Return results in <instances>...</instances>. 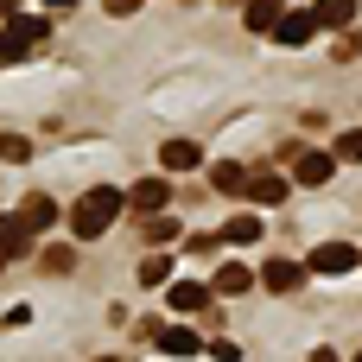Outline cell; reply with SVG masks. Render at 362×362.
<instances>
[{"label":"cell","instance_id":"obj_1","mask_svg":"<svg viewBox=\"0 0 362 362\" xmlns=\"http://www.w3.org/2000/svg\"><path fill=\"white\" fill-rule=\"evenodd\" d=\"M121 210H127V191L95 185V191H83V197H76V210H70V235H76V242H95L102 229H115V223H121Z\"/></svg>","mask_w":362,"mask_h":362},{"label":"cell","instance_id":"obj_2","mask_svg":"<svg viewBox=\"0 0 362 362\" xmlns=\"http://www.w3.org/2000/svg\"><path fill=\"white\" fill-rule=\"evenodd\" d=\"M362 255L350 248V242H325V248H312L305 255V274H325V280H337V274H350Z\"/></svg>","mask_w":362,"mask_h":362},{"label":"cell","instance_id":"obj_3","mask_svg":"<svg viewBox=\"0 0 362 362\" xmlns=\"http://www.w3.org/2000/svg\"><path fill=\"white\" fill-rule=\"evenodd\" d=\"M331 172H337V153H312V146H305V153H293V185L318 191V185H325Z\"/></svg>","mask_w":362,"mask_h":362},{"label":"cell","instance_id":"obj_4","mask_svg":"<svg viewBox=\"0 0 362 362\" xmlns=\"http://www.w3.org/2000/svg\"><path fill=\"white\" fill-rule=\"evenodd\" d=\"M274 38H280V45H312V38H318V13H299V6L286 13V6H280V19H274Z\"/></svg>","mask_w":362,"mask_h":362},{"label":"cell","instance_id":"obj_5","mask_svg":"<svg viewBox=\"0 0 362 362\" xmlns=\"http://www.w3.org/2000/svg\"><path fill=\"white\" fill-rule=\"evenodd\" d=\"M172 204V185L165 178H140L134 191H127V210H140V216H153V210H165Z\"/></svg>","mask_w":362,"mask_h":362},{"label":"cell","instance_id":"obj_6","mask_svg":"<svg viewBox=\"0 0 362 362\" xmlns=\"http://www.w3.org/2000/svg\"><path fill=\"white\" fill-rule=\"evenodd\" d=\"M261 286L267 293H299L305 286V261H267L261 267Z\"/></svg>","mask_w":362,"mask_h":362},{"label":"cell","instance_id":"obj_7","mask_svg":"<svg viewBox=\"0 0 362 362\" xmlns=\"http://www.w3.org/2000/svg\"><path fill=\"white\" fill-rule=\"evenodd\" d=\"M25 248H32V229H25L19 210H6V216H0V261H19Z\"/></svg>","mask_w":362,"mask_h":362},{"label":"cell","instance_id":"obj_8","mask_svg":"<svg viewBox=\"0 0 362 362\" xmlns=\"http://www.w3.org/2000/svg\"><path fill=\"white\" fill-rule=\"evenodd\" d=\"M159 165H165V172H197V165H204V146H197V140H165V146H159Z\"/></svg>","mask_w":362,"mask_h":362},{"label":"cell","instance_id":"obj_9","mask_svg":"<svg viewBox=\"0 0 362 362\" xmlns=\"http://www.w3.org/2000/svg\"><path fill=\"white\" fill-rule=\"evenodd\" d=\"M19 216H25V229L38 235V229H51V223H57L64 210H57V197H51V191H32V197L19 204Z\"/></svg>","mask_w":362,"mask_h":362},{"label":"cell","instance_id":"obj_10","mask_svg":"<svg viewBox=\"0 0 362 362\" xmlns=\"http://www.w3.org/2000/svg\"><path fill=\"white\" fill-rule=\"evenodd\" d=\"M255 286V274L242 267V261H229V267H216V280H210V293H223V299H235V293H248Z\"/></svg>","mask_w":362,"mask_h":362},{"label":"cell","instance_id":"obj_11","mask_svg":"<svg viewBox=\"0 0 362 362\" xmlns=\"http://www.w3.org/2000/svg\"><path fill=\"white\" fill-rule=\"evenodd\" d=\"M153 337H159V350H165V356H197V350H204V337H197V331H185V325L153 331Z\"/></svg>","mask_w":362,"mask_h":362},{"label":"cell","instance_id":"obj_12","mask_svg":"<svg viewBox=\"0 0 362 362\" xmlns=\"http://www.w3.org/2000/svg\"><path fill=\"white\" fill-rule=\"evenodd\" d=\"M6 32H13V38H19L25 51H32V45H38L45 32H51V19H32V13H6Z\"/></svg>","mask_w":362,"mask_h":362},{"label":"cell","instance_id":"obj_13","mask_svg":"<svg viewBox=\"0 0 362 362\" xmlns=\"http://www.w3.org/2000/svg\"><path fill=\"white\" fill-rule=\"evenodd\" d=\"M210 185H216L223 197H242V191H248V165H235V159H223V165L210 172Z\"/></svg>","mask_w":362,"mask_h":362},{"label":"cell","instance_id":"obj_14","mask_svg":"<svg viewBox=\"0 0 362 362\" xmlns=\"http://www.w3.org/2000/svg\"><path fill=\"white\" fill-rule=\"evenodd\" d=\"M248 197H255V204H280V197H286V178H280V172H248Z\"/></svg>","mask_w":362,"mask_h":362},{"label":"cell","instance_id":"obj_15","mask_svg":"<svg viewBox=\"0 0 362 362\" xmlns=\"http://www.w3.org/2000/svg\"><path fill=\"white\" fill-rule=\"evenodd\" d=\"M172 312H210V286L178 280V286H172Z\"/></svg>","mask_w":362,"mask_h":362},{"label":"cell","instance_id":"obj_16","mask_svg":"<svg viewBox=\"0 0 362 362\" xmlns=\"http://www.w3.org/2000/svg\"><path fill=\"white\" fill-rule=\"evenodd\" d=\"M280 6H286V0H248V6H242V25H248V32H274Z\"/></svg>","mask_w":362,"mask_h":362},{"label":"cell","instance_id":"obj_17","mask_svg":"<svg viewBox=\"0 0 362 362\" xmlns=\"http://www.w3.org/2000/svg\"><path fill=\"white\" fill-rule=\"evenodd\" d=\"M312 13H318V25H337V32L356 25V0H318Z\"/></svg>","mask_w":362,"mask_h":362},{"label":"cell","instance_id":"obj_18","mask_svg":"<svg viewBox=\"0 0 362 362\" xmlns=\"http://www.w3.org/2000/svg\"><path fill=\"white\" fill-rule=\"evenodd\" d=\"M223 242H235V248H242V242H261V216H248V210L229 216V223H223Z\"/></svg>","mask_w":362,"mask_h":362},{"label":"cell","instance_id":"obj_19","mask_svg":"<svg viewBox=\"0 0 362 362\" xmlns=\"http://www.w3.org/2000/svg\"><path fill=\"white\" fill-rule=\"evenodd\" d=\"M165 280H172V261L165 255H146L140 261V286H165Z\"/></svg>","mask_w":362,"mask_h":362},{"label":"cell","instance_id":"obj_20","mask_svg":"<svg viewBox=\"0 0 362 362\" xmlns=\"http://www.w3.org/2000/svg\"><path fill=\"white\" fill-rule=\"evenodd\" d=\"M0 159H6V165H25V159H32V140H19V134H0Z\"/></svg>","mask_w":362,"mask_h":362},{"label":"cell","instance_id":"obj_21","mask_svg":"<svg viewBox=\"0 0 362 362\" xmlns=\"http://www.w3.org/2000/svg\"><path fill=\"white\" fill-rule=\"evenodd\" d=\"M337 159H350V165H362V127H350V134H337V146H331Z\"/></svg>","mask_w":362,"mask_h":362},{"label":"cell","instance_id":"obj_22","mask_svg":"<svg viewBox=\"0 0 362 362\" xmlns=\"http://www.w3.org/2000/svg\"><path fill=\"white\" fill-rule=\"evenodd\" d=\"M172 235H178L172 216H146V242H172Z\"/></svg>","mask_w":362,"mask_h":362},{"label":"cell","instance_id":"obj_23","mask_svg":"<svg viewBox=\"0 0 362 362\" xmlns=\"http://www.w3.org/2000/svg\"><path fill=\"white\" fill-rule=\"evenodd\" d=\"M19 57H25V45H19V38L0 25V64H19Z\"/></svg>","mask_w":362,"mask_h":362},{"label":"cell","instance_id":"obj_24","mask_svg":"<svg viewBox=\"0 0 362 362\" xmlns=\"http://www.w3.org/2000/svg\"><path fill=\"white\" fill-rule=\"evenodd\" d=\"M45 267H51V274H70V267H76V255H70V248H51V255H45Z\"/></svg>","mask_w":362,"mask_h":362},{"label":"cell","instance_id":"obj_25","mask_svg":"<svg viewBox=\"0 0 362 362\" xmlns=\"http://www.w3.org/2000/svg\"><path fill=\"white\" fill-rule=\"evenodd\" d=\"M102 6H108L115 19H127V13H140V0H102Z\"/></svg>","mask_w":362,"mask_h":362},{"label":"cell","instance_id":"obj_26","mask_svg":"<svg viewBox=\"0 0 362 362\" xmlns=\"http://www.w3.org/2000/svg\"><path fill=\"white\" fill-rule=\"evenodd\" d=\"M45 6H51V13H70V6H76V0H45Z\"/></svg>","mask_w":362,"mask_h":362},{"label":"cell","instance_id":"obj_27","mask_svg":"<svg viewBox=\"0 0 362 362\" xmlns=\"http://www.w3.org/2000/svg\"><path fill=\"white\" fill-rule=\"evenodd\" d=\"M6 13H19V0H0V19H6Z\"/></svg>","mask_w":362,"mask_h":362},{"label":"cell","instance_id":"obj_28","mask_svg":"<svg viewBox=\"0 0 362 362\" xmlns=\"http://www.w3.org/2000/svg\"><path fill=\"white\" fill-rule=\"evenodd\" d=\"M0 267H6V261H0Z\"/></svg>","mask_w":362,"mask_h":362}]
</instances>
